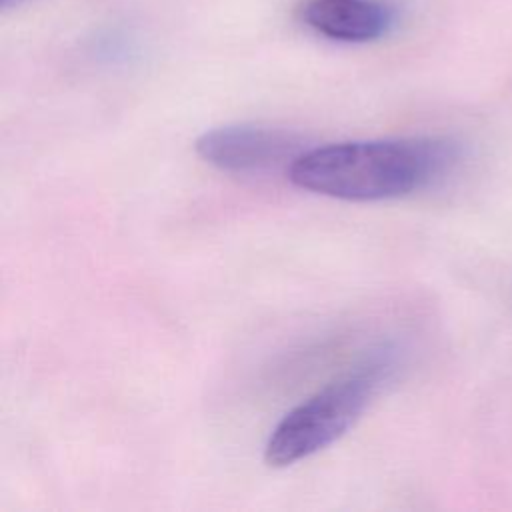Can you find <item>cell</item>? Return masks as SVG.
I'll return each mask as SVG.
<instances>
[{
  "label": "cell",
  "instance_id": "cell-1",
  "mask_svg": "<svg viewBox=\"0 0 512 512\" xmlns=\"http://www.w3.org/2000/svg\"><path fill=\"white\" fill-rule=\"evenodd\" d=\"M460 144L444 136L348 140L304 150L288 168L294 186L348 202L392 200L424 190L458 164Z\"/></svg>",
  "mask_w": 512,
  "mask_h": 512
},
{
  "label": "cell",
  "instance_id": "cell-2",
  "mask_svg": "<svg viewBox=\"0 0 512 512\" xmlns=\"http://www.w3.org/2000/svg\"><path fill=\"white\" fill-rule=\"evenodd\" d=\"M394 364V348L382 346L354 370L288 410L266 440L264 462L272 468H286L334 444L366 412Z\"/></svg>",
  "mask_w": 512,
  "mask_h": 512
},
{
  "label": "cell",
  "instance_id": "cell-3",
  "mask_svg": "<svg viewBox=\"0 0 512 512\" xmlns=\"http://www.w3.org/2000/svg\"><path fill=\"white\" fill-rule=\"evenodd\" d=\"M196 154L228 174H262L288 166L306 150L302 134L262 124H226L202 132Z\"/></svg>",
  "mask_w": 512,
  "mask_h": 512
},
{
  "label": "cell",
  "instance_id": "cell-4",
  "mask_svg": "<svg viewBox=\"0 0 512 512\" xmlns=\"http://www.w3.org/2000/svg\"><path fill=\"white\" fill-rule=\"evenodd\" d=\"M298 18L326 40L370 44L394 30L398 14L386 0H302Z\"/></svg>",
  "mask_w": 512,
  "mask_h": 512
}]
</instances>
